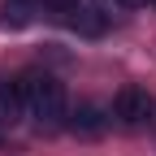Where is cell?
I'll return each mask as SVG.
<instances>
[{
  "instance_id": "cell-10",
  "label": "cell",
  "mask_w": 156,
  "mask_h": 156,
  "mask_svg": "<svg viewBox=\"0 0 156 156\" xmlns=\"http://www.w3.org/2000/svg\"><path fill=\"white\" fill-rule=\"evenodd\" d=\"M152 5H156V0H152Z\"/></svg>"
},
{
  "instance_id": "cell-1",
  "label": "cell",
  "mask_w": 156,
  "mask_h": 156,
  "mask_svg": "<svg viewBox=\"0 0 156 156\" xmlns=\"http://www.w3.org/2000/svg\"><path fill=\"white\" fill-rule=\"evenodd\" d=\"M17 87H22L26 108L35 113L39 130H56V126L65 122V91H61L56 78H48V74H22Z\"/></svg>"
},
{
  "instance_id": "cell-4",
  "label": "cell",
  "mask_w": 156,
  "mask_h": 156,
  "mask_svg": "<svg viewBox=\"0 0 156 156\" xmlns=\"http://www.w3.org/2000/svg\"><path fill=\"white\" fill-rule=\"evenodd\" d=\"M22 113H26V95L17 83H0V126H13V122H22Z\"/></svg>"
},
{
  "instance_id": "cell-5",
  "label": "cell",
  "mask_w": 156,
  "mask_h": 156,
  "mask_svg": "<svg viewBox=\"0 0 156 156\" xmlns=\"http://www.w3.org/2000/svg\"><path fill=\"white\" fill-rule=\"evenodd\" d=\"M65 126H69L74 134H100V130H104V108H100V104H78Z\"/></svg>"
},
{
  "instance_id": "cell-8",
  "label": "cell",
  "mask_w": 156,
  "mask_h": 156,
  "mask_svg": "<svg viewBox=\"0 0 156 156\" xmlns=\"http://www.w3.org/2000/svg\"><path fill=\"white\" fill-rule=\"evenodd\" d=\"M117 9H139V5H147V0H113Z\"/></svg>"
},
{
  "instance_id": "cell-3",
  "label": "cell",
  "mask_w": 156,
  "mask_h": 156,
  "mask_svg": "<svg viewBox=\"0 0 156 156\" xmlns=\"http://www.w3.org/2000/svg\"><path fill=\"white\" fill-rule=\"evenodd\" d=\"M65 26H69V30H78V35H87V39H100V35L108 30V17H104L100 9L74 5V9H65Z\"/></svg>"
},
{
  "instance_id": "cell-2",
  "label": "cell",
  "mask_w": 156,
  "mask_h": 156,
  "mask_svg": "<svg viewBox=\"0 0 156 156\" xmlns=\"http://www.w3.org/2000/svg\"><path fill=\"white\" fill-rule=\"evenodd\" d=\"M152 113H156V100H152L143 87H122V91L113 95V117L126 122V126H143Z\"/></svg>"
},
{
  "instance_id": "cell-9",
  "label": "cell",
  "mask_w": 156,
  "mask_h": 156,
  "mask_svg": "<svg viewBox=\"0 0 156 156\" xmlns=\"http://www.w3.org/2000/svg\"><path fill=\"white\" fill-rule=\"evenodd\" d=\"M104 5H113V0H104Z\"/></svg>"
},
{
  "instance_id": "cell-6",
  "label": "cell",
  "mask_w": 156,
  "mask_h": 156,
  "mask_svg": "<svg viewBox=\"0 0 156 156\" xmlns=\"http://www.w3.org/2000/svg\"><path fill=\"white\" fill-rule=\"evenodd\" d=\"M35 22V0H5V9H0V26L5 30H22Z\"/></svg>"
},
{
  "instance_id": "cell-7",
  "label": "cell",
  "mask_w": 156,
  "mask_h": 156,
  "mask_svg": "<svg viewBox=\"0 0 156 156\" xmlns=\"http://www.w3.org/2000/svg\"><path fill=\"white\" fill-rule=\"evenodd\" d=\"M44 5H52V9H61V13H65V9H74V5H78V0H44Z\"/></svg>"
}]
</instances>
